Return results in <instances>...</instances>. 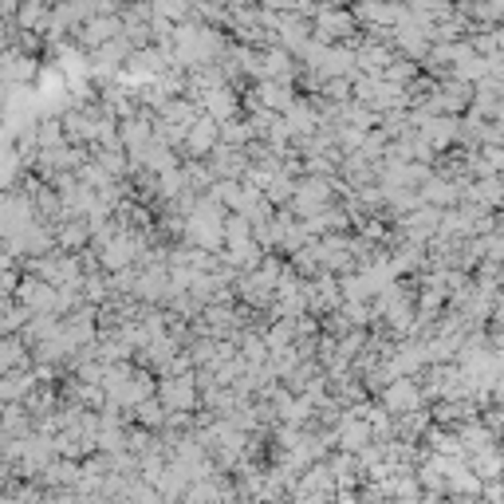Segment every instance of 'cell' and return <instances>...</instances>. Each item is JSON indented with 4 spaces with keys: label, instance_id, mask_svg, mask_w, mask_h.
I'll return each instance as SVG.
<instances>
[{
    "label": "cell",
    "instance_id": "6da1fadb",
    "mask_svg": "<svg viewBox=\"0 0 504 504\" xmlns=\"http://www.w3.org/2000/svg\"><path fill=\"white\" fill-rule=\"evenodd\" d=\"M47 484H79V469H75L71 461H63V465H47Z\"/></svg>",
    "mask_w": 504,
    "mask_h": 504
}]
</instances>
